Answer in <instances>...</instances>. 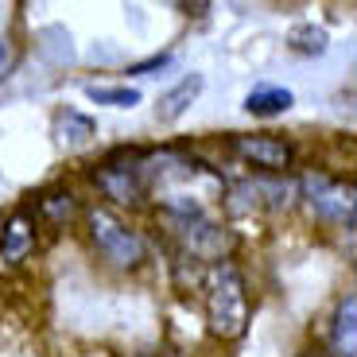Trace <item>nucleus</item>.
<instances>
[{
  "label": "nucleus",
  "instance_id": "f257e3e1",
  "mask_svg": "<svg viewBox=\"0 0 357 357\" xmlns=\"http://www.w3.org/2000/svg\"><path fill=\"white\" fill-rule=\"evenodd\" d=\"M202 291H206V322H210V334L222 342L245 338L252 307H249V284H245L241 268L229 264V260L214 264L206 272Z\"/></svg>",
  "mask_w": 357,
  "mask_h": 357
},
{
  "label": "nucleus",
  "instance_id": "f03ea898",
  "mask_svg": "<svg viewBox=\"0 0 357 357\" xmlns=\"http://www.w3.org/2000/svg\"><path fill=\"white\" fill-rule=\"evenodd\" d=\"M86 233L98 257L113 268H140L148 260V241L125 222V218L109 210V206H89L86 210Z\"/></svg>",
  "mask_w": 357,
  "mask_h": 357
},
{
  "label": "nucleus",
  "instance_id": "7ed1b4c3",
  "mask_svg": "<svg viewBox=\"0 0 357 357\" xmlns=\"http://www.w3.org/2000/svg\"><path fill=\"white\" fill-rule=\"evenodd\" d=\"M148 152L152 148H113L93 171L101 195L116 206L148 202Z\"/></svg>",
  "mask_w": 357,
  "mask_h": 357
},
{
  "label": "nucleus",
  "instance_id": "20e7f679",
  "mask_svg": "<svg viewBox=\"0 0 357 357\" xmlns=\"http://www.w3.org/2000/svg\"><path fill=\"white\" fill-rule=\"evenodd\" d=\"M295 195L303 198L307 210H311L319 222L354 229V183L334 178V175H326V171H307V175L295 183Z\"/></svg>",
  "mask_w": 357,
  "mask_h": 357
},
{
  "label": "nucleus",
  "instance_id": "39448f33",
  "mask_svg": "<svg viewBox=\"0 0 357 357\" xmlns=\"http://www.w3.org/2000/svg\"><path fill=\"white\" fill-rule=\"evenodd\" d=\"M225 206L233 214H280L295 202V183L284 175H257V178H241L225 190Z\"/></svg>",
  "mask_w": 357,
  "mask_h": 357
},
{
  "label": "nucleus",
  "instance_id": "423d86ee",
  "mask_svg": "<svg viewBox=\"0 0 357 357\" xmlns=\"http://www.w3.org/2000/svg\"><path fill=\"white\" fill-rule=\"evenodd\" d=\"M229 152L260 175H284L295 163V148L276 132H229Z\"/></svg>",
  "mask_w": 357,
  "mask_h": 357
},
{
  "label": "nucleus",
  "instance_id": "0eeeda50",
  "mask_svg": "<svg viewBox=\"0 0 357 357\" xmlns=\"http://www.w3.org/2000/svg\"><path fill=\"white\" fill-rule=\"evenodd\" d=\"M39 245V222L31 214V206H16L4 225H0V272L20 268Z\"/></svg>",
  "mask_w": 357,
  "mask_h": 357
},
{
  "label": "nucleus",
  "instance_id": "6e6552de",
  "mask_svg": "<svg viewBox=\"0 0 357 357\" xmlns=\"http://www.w3.org/2000/svg\"><path fill=\"white\" fill-rule=\"evenodd\" d=\"M93 136H98V121H93V116L78 113V109H59V113H54V140L63 144L66 152L86 148Z\"/></svg>",
  "mask_w": 357,
  "mask_h": 357
},
{
  "label": "nucleus",
  "instance_id": "1a4fd4ad",
  "mask_svg": "<svg viewBox=\"0 0 357 357\" xmlns=\"http://www.w3.org/2000/svg\"><path fill=\"white\" fill-rule=\"evenodd\" d=\"M331 357H357V299L346 295L331 319Z\"/></svg>",
  "mask_w": 357,
  "mask_h": 357
},
{
  "label": "nucleus",
  "instance_id": "9d476101",
  "mask_svg": "<svg viewBox=\"0 0 357 357\" xmlns=\"http://www.w3.org/2000/svg\"><path fill=\"white\" fill-rule=\"evenodd\" d=\"M202 74H187V78L178 82V86H171L167 93L160 98V105H155V116H160L163 125H171V121H178V116L187 113L190 105H195V98L202 93Z\"/></svg>",
  "mask_w": 357,
  "mask_h": 357
},
{
  "label": "nucleus",
  "instance_id": "9b49d317",
  "mask_svg": "<svg viewBox=\"0 0 357 357\" xmlns=\"http://www.w3.org/2000/svg\"><path fill=\"white\" fill-rule=\"evenodd\" d=\"M291 105H295V93L284 86H252L249 93H245V109H249L252 116H280Z\"/></svg>",
  "mask_w": 357,
  "mask_h": 357
},
{
  "label": "nucleus",
  "instance_id": "f8f14e48",
  "mask_svg": "<svg viewBox=\"0 0 357 357\" xmlns=\"http://www.w3.org/2000/svg\"><path fill=\"white\" fill-rule=\"evenodd\" d=\"M36 214H43L47 222H54V225H63V222H70L74 214H78V198H74V190H47V195H39V202H36Z\"/></svg>",
  "mask_w": 357,
  "mask_h": 357
},
{
  "label": "nucleus",
  "instance_id": "ddd939ff",
  "mask_svg": "<svg viewBox=\"0 0 357 357\" xmlns=\"http://www.w3.org/2000/svg\"><path fill=\"white\" fill-rule=\"evenodd\" d=\"M86 98L93 101V105L132 109V105H140V89H136V86H98V82H89V86H86Z\"/></svg>",
  "mask_w": 357,
  "mask_h": 357
},
{
  "label": "nucleus",
  "instance_id": "4468645a",
  "mask_svg": "<svg viewBox=\"0 0 357 357\" xmlns=\"http://www.w3.org/2000/svg\"><path fill=\"white\" fill-rule=\"evenodd\" d=\"M287 43H291V51H299V54H322L326 47H331V36H326V27L299 24V27H291Z\"/></svg>",
  "mask_w": 357,
  "mask_h": 357
},
{
  "label": "nucleus",
  "instance_id": "2eb2a0df",
  "mask_svg": "<svg viewBox=\"0 0 357 357\" xmlns=\"http://www.w3.org/2000/svg\"><path fill=\"white\" fill-rule=\"evenodd\" d=\"M171 59H175L171 51H163V54H152V59H144V63L128 66V74H136V78H144V74H152V70H163V66H171Z\"/></svg>",
  "mask_w": 357,
  "mask_h": 357
},
{
  "label": "nucleus",
  "instance_id": "dca6fc26",
  "mask_svg": "<svg viewBox=\"0 0 357 357\" xmlns=\"http://www.w3.org/2000/svg\"><path fill=\"white\" fill-rule=\"evenodd\" d=\"M4 66H8V47L0 43V74H4Z\"/></svg>",
  "mask_w": 357,
  "mask_h": 357
},
{
  "label": "nucleus",
  "instance_id": "f3484780",
  "mask_svg": "<svg viewBox=\"0 0 357 357\" xmlns=\"http://www.w3.org/2000/svg\"><path fill=\"white\" fill-rule=\"evenodd\" d=\"M144 357H155V354H144ZM160 357H163V354H160Z\"/></svg>",
  "mask_w": 357,
  "mask_h": 357
}]
</instances>
